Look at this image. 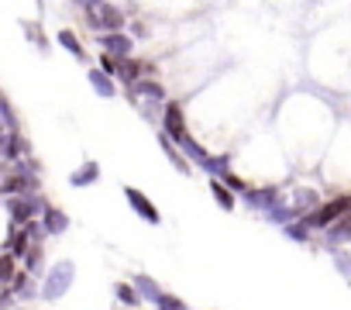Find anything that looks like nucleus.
<instances>
[{
	"mask_svg": "<svg viewBox=\"0 0 351 310\" xmlns=\"http://www.w3.org/2000/svg\"><path fill=\"white\" fill-rule=\"evenodd\" d=\"M73 279H76V265L69 262V259H62V262H56V265H49V272H45V279H42V300H49V303H56V300H62L66 293H69V286H73Z\"/></svg>",
	"mask_w": 351,
	"mask_h": 310,
	"instance_id": "1",
	"label": "nucleus"
},
{
	"mask_svg": "<svg viewBox=\"0 0 351 310\" xmlns=\"http://www.w3.org/2000/svg\"><path fill=\"white\" fill-rule=\"evenodd\" d=\"M344 214H351V193H341V197H334V200H327V204H320L313 214H306L303 217V224L310 228V231H327L334 221H341Z\"/></svg>",
	"mask_w": 351,
	"mask_h": 310,
	"instance_id": "2",
	"label": "nucleus"
},
{
	"mask_svg": "<svg viewBox=\"0 0 351 310\" xmlns=\"http://www.w3.org/2000/svg\"><path fill=\"white\" fill-rule=\"evenodd\" d=\"M45 207H49V204H45V197H38V193L11 197V200H8V214H11V224H14V228H21V224H28V221L42 217V211H45Z\"/></svg>",
	"mask_w": 351,
	"mask_h": 310,
	"instance_id": "3",
	"label": "nucleus"
},
{
	"mask_svg": "<svg viewBox=\"0 0 351 310\" xmlns=\"http://www.w3.org/2000/svg\"><path fill=\"white\" fill-rule=\"evenodd\" d=\"M162 134H169L176 145H180L190 131H186V117H183V104L180 100H169L162 110Z\"/></svg>",
	"mask_w": 351,
	"mask_h": 310,
	"instance_id": "4",
	"label": "nucleus"
},
{
	"mask_svg": "<svg viewBox=\"0 0 351 310\" xmlns=\"http://www.w3.org/2000/svg\"><path fill=\"white\" fill-rule=\"evenodd\" d=\"M97 42H100V49H104L107 56H114V59H131V49H134L131 35H124V32H104V35H97Z\"/></svg>",
	"mask_w": 351,
	"mask_h": 310,
	"instance_id": "5",
	"label": "nucleus"
},
{
	"mask_svg": "<svg viewBox=\"0 0 351 310\" xmlns=\"http://www.w3.org/2000/svg\"><path fill=\"white\" fill-rule=\"evenodd\" d=\"M320 204H324V200H320V193H317V190H310V187H296V190H293V197H289V207H293V217H296V221H303L306 214H313Z\"/></svg>",
	"mask_w": 351,
	"mask_h": 310,
	"instance_id": "6",
	"label": "nucleus"
},
{
	"mask_svg": "<svg viewBox=\"0 0 351 310\" xmlns=\"http://www.w3.org/2000/svg\"><path fill=\"white\" fill-rule=\"evenodd\" d=\"M124 200L131 204V211H134V214H138L141 221H148V224H158V221H162V214H158V207H155V204H152V200H148V197H145L141 190H134V187H128V190H124Z\"/></svg>",
	"mask_w": 351,
	"mask_h": 310,
	"instance_id": "7",
	"label": "nucleus"
},
{
	"mask_svg": "<svg viewBox=\"0 0 351 310\" xmlns=\"http://www.w3.org/2000/svg\"><path fill=\"white\" fill-rule=\"evenodd\" d=\"M38 221H42L45 235H62V231L69 228V214H66L62 207H52V204L42 211V217H38Z\"/></svg>",
	"mask_w": 351,
	"mask_h": 310,
	"instance_id": "8",
	"label": "nucleus"
},
{
	"mask_svg": "<svg viewBox=\"0 0 351 310\" xmlns=\"http://www.w3.org/2000/svg\"><path fill=\"white\" fill-rule=\"evenodd\" d=\"M324 241H327L330 248H341V245H348V241H351V214H344L341 221H334V224L324 231Z\"/></svg>",
	"mask_w": 351,
	"mask_h": 310,
	"instance_id": "9",
	"label": "nucleus"
},
{
	"mask_svg": "<svg viewBox=\"0 0 351 310\" xmlns=\"http://www.w3.org/2000/svg\"><path fill=\"white\" fill-rule=\"evenodd\" d=\"M158 145H162V152H165V159H169L176 169H180L183 176H190V159H186V155L180 152V145H176L169 134H158Z\"/></svg>",
	"mask_w": 351,
	"mask_h": 310,
	"instance_id": "10",
	"label": "nucleus"
},
{
	"mask_svg": "<svg viewBox=\"0 0 351 310\" xmlns=\"http://www.w3.org/2000/svg\"><path fill=\"white\" fill-rule=\"evenodd\" d=\"M245 200H248L255 211H262V214H265L269 207H276V204H279V190H276V187H262V190H252V187H248Z\"/></svg>",
	"mask_w": 351,
	"mask_h": 310,
	"instance_id": "11",
	"label": "nucleus"
},
{
	"mask_svg": "<svg viewBox=\"0 0 351 310\" xmlns=\"http://www.w3.org/2000/svg\"><path fill=\"white\" fill-rule=\"evenodd\" d=\"M11 293H14L18 300H32V296H38V293H42V286H35V279H32V272H25V269H18V276L11 279Z\"/></svg>",
	"mask_w": 351,
	"mask_h": 310,
	"instance_id": "12",
	"label": "nucleus"
},
{
	"mask_svg": "<svg viewBox=\"0 0 351 310\" xmlns=\"http://www.w3.org/2000/svg\"><path fill=\"white\" fill-rule=\"evenodd\" d=\"M210 193H214V200H217V207H221V211H228V214H231V211L238 207V193H234L224 180H210Z\"/></svg>",
	"mask_w": 351,
	"mask_h": 310,
	"instance_id": "13",
	"label": "nucleus"
},
{
	"mask_svg": "<svg viewBox=\"0 0 351 310\" xmlns=\"http://www.w3.org/2000/svg\"><path fill=\"white\" fill-rule=\"evenodd\" d=\"M32 245H35V241L28 238V231H25V228H14V224H11V231H8V252H11L14 259H25Z\"/></svg>",
	"mask_w": 351,
	"mask_h": 310,
	"instance_id": "14",
	"label": "nucleus"
},
{
	"mask_svg": "<svg viewBox=\"0 0 351 310\" xmlns=\"http://www.w3.org/2000/svg\"><path fill=\"white\" fill-rule=\"evenodd\" d=\"M148 69H152L148 62H138V59H121L117 76H121V83H124V86H131V83H138V80H141Z\"/></svg>",
	"mask_w": 351,
	"mask_h": 310,
	"instance_id": "15",
	"label": "nucleus"
},
{
	"mask_svg": "<svg viewBox=\"0 0 351 310\" xmlns=\"http://www.w3.org/2000/svg\"><path fill=\"white\" fill-rule=\"evenodd\" d=\"M131 286L138 289V296H141L145 303H155V300L162 296V286H158V283H155L152 276H145V272H138V276L131 279Z\"/></svg>",
	"mask_w": 351,
	"mask_h": 310,
	"instance_id": "16",
	"label": "nucleus"
},
{
	"mask_svg": "<svg viewBox=\"0 0 351 310\" xmlns=\"http://www.w3.org/2000/svg\"><path fill=\"white\" fill-rule=\"evenodd\" d=\"M56 38H59V45H62V49H66V52H69V56H73L76 62H86V49H83V42L76 38V32L62 28V32H59Z\"/></svg>",
	"mask_w": 351,
	"mask_h": 310,
	"instance_id": "17",
	"label": "nucleus"
},
{
	"mask_svg": "<svg viewBox=\"0 0 351 310\" xmlns=\"http://www.w3.org/2000/svg\"><path fill=\"white\" fill-rule=\"evenodd\" d=\"M97 180H100V166H97L93 159H90V163H83V166L69 176V183H73V187H93Z\"/></svg>",
	"mask_w": 351,
	"mask_h": 310,
	"instance_id": "18",
	"label": "nucleus"
},
{
	"mask_svg": "<svg viewBox=\"0 0 351 310\" xmlns=\"http://www.w3.org/2000/svg\"><path fill=\"white\" fill-rule=\"evenodd\" d=\"M90 86L100 93V97H114L117 93V83H114V76H107V73H100V69H90Z\"/></svg>",
	"mask_w": 351,
	"mask_h": 310,
	"instance_id": "19",
	"label": "nucleus"
},
{
	"mask_svg": "<svg viewBox=\"0 0 351 310\" xmlns=\"http://www.w3.org/2000/svg\"><path fill=\"white\" fill-rule=\"evenodd\" d=\"M180 152L186 155V159H193L197 166H207V163H210V155H207V152H204V148H200V145H197V141L190 138V134H186V138L180 141Z\"/></svg>",
	"mask_w": 351,
	"mask_h": 310,
	"instance_id": "20",
	"label": "nucleus"
},
{
	"mask_svg": "<svg viewBox=\"0 0 351 310\" xmlns=\"http://www.w3.org/2000/svg\"><path fill=\"white\" fill-rule=\"evenodd\" d=\"M114 296H117V303H124V307H131V310L145 303V300L138 296V289H134L131 283H117V289H114Z\"/></svg>",
	"mask_w": 351,
	"mask_h": 310,
	"instance_id": "21",
	"label": "nucleus"
},
{
	"mask_svg": "<svg viewBox=\"0 0 351 310\" xmlns=\"http://www.w3.org/2000/svg\"><path fill=\"white\" fill-rule=\"evenodd\" d=\"M42 269H45V252H42V245H32V248H28V255H25V272L38 276Z\"/></svg>",
	"mask_w": 351,
	"mask_h": 310,
	"instance_id": "22",
	"label": "nucleus"
},
{
	"mask_svg": "<svg viewBox=\"0 0 351 310\" xmlns=\"http://www.w3.org/2000/svg\"><path fill=\"white\" fill-rule=\"evenodd\" d=\"M18 276V259L11 252L0 255V286H11V279Z\"/></svg>",
	"mask_w": 351,
	"mask_h": 310,
	"instance_id": "23",
	"label": "nucleus"
},
{
	"mask_svg": "<svg viewBox=\"0 0 351 310\" xmlns=\"http://www.w3.org/2000/svg\"><path fill=\"white\" fill-rule=\"evenodd\" d=\"M282 235H286L289 241H310V235H313V231H310L303 221H289V224L282 228Z\"/></svg>",
	"mask_w": 351,
	"mask_h": 310,
	"instance_id": "24",
	"label": "nucleus"
},
{
	"mask_svg": "<svg viewBox=\"0 0 351 310\" xmlns=\"http://www.w3.org/2000/svg\"><path fill=\"white\" fill-rule=\"evenodd\" d=\"M155 310H190V307H186V300H180L176 293H165L162 289V296L155 300Z\"/></svg>",
	"mask_w": 351,
	"mask_h": 310,
	"instance_id": "25",
	"label": "nucleus"
},
{
	"mask_svg": "<svg viewBox=\"0 0 351 310\" xmlns=\"http://www.w3.org/2000/svg\"><path fill=\"white\" fill-rule=\"evenodd\" d=\"M330 259H334L337 272H341L344 279H351V259H348V252H344V248H334V255H330Z\"/></svg>",
	"mask_w": 351,
	"mask_h": 310,
	"instance_id": "26",
	"label": "nucleus"
},
{
	"mask_svg": "<svg viewBox=\"0 0 351 310\" xmlns=\"http://www.w3.org/2000/svg\"><path fill=\"white\" fill-rule=\"evenodd\" d=\"M100 73H107V76H117V69H121V59H114V56H107V52H100V66H97Z\"/></svg>",
	"mask_w": 351,
	"mask_h": 310,
	"instance_id": "27",
	"label": "nucleus"
},
{
	"mask_svg": "<svg viewBox=\"0 0 351 310\" xmlns=\"http://www.w3.org/2000/svg\"><path fill=\"white\" fill-rule=\"evenodd\" d=\"M25 32H28V38L38 45V49H45V38H42V28L35 25V21H25Z\"/></svg>",
	"mask_w": 351,
	"mask_h": 310,
	"instance_id": "28",
	"label": "nucleus"
},
{
	"mask_svg": "<svg viewBox=\"0 0 351 310\" xmlns=\"http://www.w3.org/2000/svg\"><path fill=\"white\" fill-rule=\"evenodd\" d=\"M224 183H228V187H231L234 193H241V197L248 193V183H245L241 176H234V173H228V176H224Z\"/></svg>",
	"mask_w": 351,
	"mask_h": 310,
	"instance_id": "29",
	"label": "nucleus"
},
{
	"mask_svg": "<svg viewBox=\"0 0 351 310\" xmlns=\"http://www.w3.org/2000/svg\"><path fill=\"white\" fill-rule=\"evenodd\" d=\"M14 300H18V296L11 293V286H0V310H8Z\"/></svg>",
	"mask_w": 351,
	"mask_h": 310,
	"instance_id": "30",
	"label": "nucleus"
},
{
	"mask_svg": "<svg viewBox=\"0 0 351 310\" xmlns=\"http://www.w3.org/2000/svg\"><path fill=\"white\" fill-rule=\"evenodd\" d=\"M76 4H80V8H83V11H93V8H97V4H100V0H76Z\"/></svg>",
	"mask_w": 351,
	"mask_h": 310,
	"instance_id": "31",
	"label": "nucleus"
}]
</instances>
